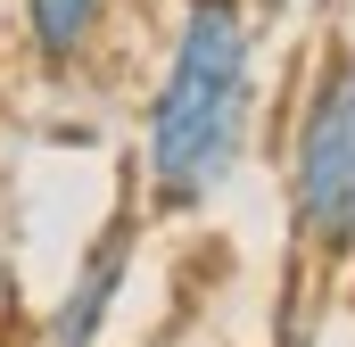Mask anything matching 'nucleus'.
Returning <instances> with one entry per match:
<instances>
[{
    "label": "nucleus",
    "mask_w": 355,
    "mask_h": 347,
    "mask_svg": "<svg viewBox=\"0 0 355 347\" xmlns=\"http://www.w3.org/2000/svg\"><path fill=\"white\" fill-rule=\"evenodd\" d=\"M132 257H141V207L116 198V215L91 232L75 281L58 289L50 323H42V347H99L107 339V314H116V298H124V281H132Z\"/></svg>",
    "instance_id": "obj_3"
},
{
    "label": "nucleus",
    "mask_w": 355,
    "mask_h": 347,
    "mask_svg": "<svg viewBox=\"0 0 355 347\" xmlns=\"http://www.w3.org/2000/svg\"><path fill=\"white\" fill-rule=\"evenodd\" d=\"M99 25H107V0H25V42H33V58L50 75L83 67Z\"/></svg>",
    "instance_id": "obj_4"
},
{
    "label": "nucleus",
    "mask_w": 355,
    "mask_h": 347,
    "mask_svg": "<svg viewBox=\"0 0 355 347\" xmlns=\"http://www.w3.org/2000/svg\"><path fill=\"white\" fill-rule=\"evenodd\" d=\"M289 8H306V0H257V17H289Z\"/></svg>",
    "instance_id": "obj_5"
},
{
    "label": "nucleus",
    "mask_w": 355,
    "mask_h": 347,
    "mask_svg": "<svg viewBox=\"0 0 355 347\" xmlns=\"http://www.w3.org/2000/svg\"><path fill=\"white\" fill-rule=\"evenodd\" d=\"M281 198H289V240L314 264L355 257V50L331 42L297 91L289 149H281Z\"/></svg>",
    "instance_id": "obj_2"
},
{
    "label": "nucleus",
    "mask_w": 355,
    "mask_h": 347,
    "mask_svg": "<svg viewBox=\"0 0 355 347\" xmlns=\"http://www.w3.org/2000/svg\"><path fill=\"white\" fill-rule=\"evenodd\" d=\"M257 0H182L166 75L141 108V198L149 215H207L257 133Z\"/></svg>",
    "instance_id": "obj_1"
}]
</instances>
